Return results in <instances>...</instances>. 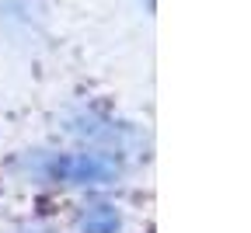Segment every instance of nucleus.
<instances>
[{
  "instance_id": "f257e3e1",
  "label": "nucleus",
  "mask_w": 251,
  "mask_h": 233,
  "mask_svg": "<svg viewBox=\"0 0 251 233\" xmlns=\"http://www.w3.org/2000/svg\"><path fill=\"white\" fill-rule=\"evenodd\" d=\"M115 226H119V216H115L108 206H98L94 212L84 216V230H87V233H112Z\"/></svg>"
}]
</instances>
